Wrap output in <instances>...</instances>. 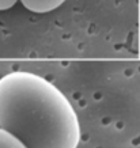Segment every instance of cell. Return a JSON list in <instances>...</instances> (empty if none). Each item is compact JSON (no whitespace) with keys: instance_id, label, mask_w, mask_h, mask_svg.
I'll list each match as a JSON object with an SVG mask.
<instances>
[{"instance_id":"1","label":"cell","mask_w":140,"mask_h":148,"mask_svg":"<svg viewBox=\"0 0 140 148\" xmlns=\"http://www.w3.org/2000/svg\"><path fill=\"white\" fill-rule=\"evenodd\" d=\"M0 128L26 148H78L79 117L69 99L34 72L0 77Z\"/></svg>"},{"instance_id":"2","label":"cell","mask_w":140,"mask_h":148,"mask_svg":"<svg viewBox=\"0 0 140 148\" xmlns=\"http://www.w3.org/2000/svg\"><path fill=\"white\" fill-rule=\"evenodd\" d=\"M29 11L36 14H46L59 8L65 0H21Z\"/></svg>"},{"instance_id":"3","label":"cell","mask_w":140,"mask_h":148,"mask_svg":"<svg viewBox=\"0 0 140 148\" xmlns=\"http://www.w3.org/2000/svg\"><path fill=\"white\" fill-rule=\"evenodd\" d=\"M0 148H26V145L14 135L0 128Z\"/></svg>"},{"instance_id":"4","label":"cell","mask_w":140,"mask_h":148,"mask_svg":"<svg viewBox=\"0 0 140 148\" xmlns=\"http://www.w3.org/2000/svg\"><path fill=\"white\" fill-rule=\"evenodd\" d=\"M18 0H0V11H5V10H10L11 7L16 4Z\"/></svg>"}]
</instances>
